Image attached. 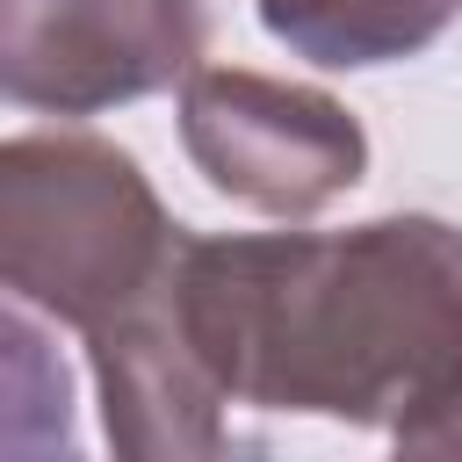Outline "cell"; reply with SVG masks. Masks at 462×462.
I'll return each mask as SVG.
<instances>
[{
  "instance_id": "1",
  "label": "cell",
  "mask_w": 462,
  "mask_h": 462,
  "mask_svg": "<svg viewBox=\"0 0 462 462\" xmlns=\"http://www.w3.org/2000/svg\"><path fill=\"white\" fill-rule=\"evenodd\" d=\"M166 303L231 404L404 433L462 397V231L440 217L188 238Z\"/></svg>"
},
{
  "instance_id": "2",
  "label": "cell",
  "mask_w": 462,
  "mask_h": 462,
  "mask_svg": "<svg viewBox=\"0 0 462 462\" xmlns=\"http://www.w3.org/2000/svg\"><path fill=\"white\" fill-rule=\"evenodd\" d=\"M188 231L159 209L152 180L130 152L58 130V137H7L0 152V274L14 303L79 325L87 339L116 318L144 310Z\"/></svg>"
},
{
  "instance_id": "3",
  "label": "cell",
  "mask_w": 462,
  "mask_h": 462,
  "mask_svg": "<svg viewBox=\"0 0 462 462\" xmlns=\"http://www.w3.org/2000/svg\"><path fill=\"white\" fill-rule=\"evenodd\" d=\"M180 144L217 195L260 217H310L368 166V137L332 94L245 65H202L180 79Z\"/></svg>"
},
{
  "instance_id": "4",
  "label": "cell",
  "mask_w": 462,
  "mask_h": 462,
  "mask_svg": "<svg viewBox=\"0 0 462 462\" xmlns=\"http://www.w3.org/2000/svg\"><path fill=\"white\" fill-rule=\"evenodd\" d=\"M202 0H0V87L14 108L94 116L202 72Z\"/></svg>"
},
{
  "instance_id": "5",
  "label": "cell",
  "mask_w": 462,
  "mask_h": 462,
  "mask_svg": "<svg viewBox=\"0 0 462 462\" xmlns=\"http://www.w3.org/2000/svg\"><path fill=\"white\" fill-rule=\"evenodd\" d=\"M173 282V274H166ZM101 375V419L116 440V462H231L238 433L224 419V383L195 361L188 332L173 325L166 289L87 339Z\"/></svg>"
},
{
  "instance_id": "6",
  "label": "cell",
  "mask_w": 462,
  "mask_h": 462,
  "mask_svg": "<svg viewBox=\"0 0 462 462\" xmlns=\"http://www.w3.org/2000/svg\"><path fill=\"white\" fill-rule=\"evenodd\" d=\"M462 0H260V22L274 43H289L310 65H390L426 51Z\"/></svg>"
},
{
  "instance_id": "7",
  "label": "cell",
  "mask_w": 462,
  "mask_h": 462,
  "mask_svg": "<svg viewBox=\"0 0 462 462\" xmlns=\"http://www.w3.org/2000/svg\"><path fill=\"white\" fill-rule=\"evenodd\" d=\"M390 462H462V397H455V404H440L433 419L404 426Z\"/></svg>"
}]
</instances>
